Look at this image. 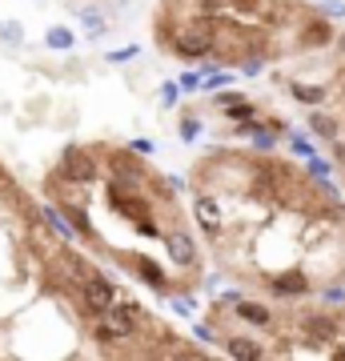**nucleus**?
Returning a JSON list of instances; mask_svg holds the SVG:
<instances>
[{
  "mask_svg": "<svg viewBox=\"0 0 345 361\" xmlns=\"http://www.w3.org/2000/svg\"><path fill=\"white\" fill-rule=\"evenodd\" d=\"M101 157L97 149H85V145H68L61 153V165L52 173L49 185H92L97 173H101Z\"/></svg>",
  "mask_w": 345,
  "mask_h": 361,
  "instance_id": "f257e3e1",
  "label": "nucleus"
},
{
  "mask_svg": "<svg viewBox=\"0 0 345 361\" xmlns=\"http://www.w3.org/2000/svg\"><path fill=\"white\" fill-rule=\"evenodd\" d=\"M73 297L80 301V310L85 313H104L116 301V285L109 281V277H101V273H92L80 289H73Z\"/></svg>",
  "mask_w": 345,
  "mask_h": 361,
  "instance_id": "f03ea898",
  "label": "nucleus"
},
{
  "mask_svg": "<svg viewBox=\"0 0 345 361\" xmlns=\"http://www.w3.org/2000/svg\"><path fill=\"white\" fill-rule=\"evenodd\" d=\"M165 249H169V257H173V265H177V269H189L193 277H197L201 257H197V245H193L189 233H185V229H169L165 233Z\"/></svg>",
  "mask_w": 345,
  "mask_h": 361,
  "instance_id": "7ed1b4c3",
  "label": "nucleus"
},
{
  "mask_svg": "<svg viewBox=\"0 0 345 361\" xmlns=\"http://www.w3.org/2000/svg\"><path fill=\"white\" fill-rule=\"evenodd\" d=\"M193 217L201 221V229L209 233V237H217L221 225H225V217H221V205H217L209 193H197V197H193Z\"/></svg>",
  "mask_w": 345,
  "mask_h": 361,
  "instance_id": "20e7f679",
  "label": "nucleus"
},
{
  "mask_svg": "<svg viewBox=\"0 0 345 361\" xmlns=\"http://www.w3.org/2000/svg\"><path fill=\"white\" fill-rule=\"evenodd\" d=\"M301 337L313 345H329V341H337V325L325 313H309V317H301Z\"/></svg>",
  "mask_w": 345,
  "mask_h": 361,
  "instance_id": "39448f33",
  "label": "nucleus"
},
{
  "mask_svg": "<svg viewBox=\"0 0 345 361\" xmlns=\"http://www.w3.org/2000/svg\"><path fill=\"white\" fill-rule=\"evenodd\" d=\"M237 317H245L249 325H261V329H269V325H273L269 305H257V301H237Z\"/></svg>",
  "mask_w": 345,
  "mask_h": 361,
  "instance_id": "423d86ee",
  "label": "nucleus"
},
{
  "mask_svg": "<svg viewBox=\"0 0 345 361\" xmlns=\"http://www.w3.org/2000/svg\"><path fill=\"white\" fill-rule=\"evenodd\" d=\"M225 349H229L233 357H241V361H253V357H265V349L257 345L253 337H225Z\"/></svg>",
  "mask_w": 345,
  "mask_h": 361,
  "instance_id": "0eeeda50",
  "label": "nucleus"
},
{
  "mask_svg": "<svg viewBox=\"0 0 345 361\" xmlns=\"http://www.w3.org/2000/svg\"><path fill=\"white\" fill-rule=\"evenodd\" d=\"M80 28H85L89 37H104V32H109L104 8H97V4H89V8H80Z\"/></svg>",
  "mask_w": 345,
  "mask_h": 361,
  "instance_id": "6e6552de",
  "label": "nucleus"
},
{
  "mask_svg": "<svg viewBox=\"0 0 345 361\" xmlns=\"http://www.w3.org/2000/svg\"><path fill=\"white\" fill-rule=\"evenodd\" d=\"M309 285L301 273H285V277H273V293H282V297H301Z\"/></svg>",
  "mask_w": 345,
  "mask_h": 361,
  "instance_id": "1a4fd4ad",
  "label": "nucleus"
},
{
  "mask_svg": "<svg viewBox=\"0 0 345 361\" xmlns=\"http://www.w3.org/2000/svg\"><path fill=\"white\" fill-rule=\"evenodd\" d=\"M40 217L52 225V233H61V241H77V229L68 225V217H64V213H56L52 205H44V209H40Z\"/></svg>",
  "mask_w": 345,
  "mask_h": 361,
  "instance_id": "9d476101",
  "label": "nucleus"
},
{
  "mask_svg": "<svg viewBox=\"0 0 345 361\" xmlns=\"http://www.w3.org/2000/svg\"><path fill=\"white\" fill-rule=\"evenodd\" d=\"M44 44H49V49H56V52H68L73 44H77V37H73L64 25H52L49 32H44Z\"/></svg>",
  "mask_w": 345,
  "mask_h": 361,
  "instance_id": "9b49d317",
  "label": "nucleus"
},
{
  "mask_svg": "<svg viewBox=\"0 0 345 361\" xmlns=\"http://www.w3.org/2000/svg\"><path fill=\"white\" fill-rule=\"evenodd\" d=\"M309 129L325 137V141H337V121H329L325 113H309Z\"/></svg>",
  "mask_w": 345,
  "mask_h": 361,
  "instance_id": "f8f14e48",
  "label": "nucleus"
},
{
  "mask_svg": "<svg viewBox=\"0 0 345 361\" xmlns=\"http://www.w3.org/2000/svg\"><path fill=\"white\" fill-rule=\"evenodd\" d=\"M329 25H325V20H317V25H309L305 32H301V44H329Z\"/></svg>",
  "mask_w": 345,
  "mask_h": 361,
  "instance_id": "ddd939ff",
  "label": "nucleus"
},
{
  "mask_svg": "<svg viewBox=\"0 0 345 361\" xmlns=\"http://www.w3.org/2000/svg\"><path fill=\"white\" fill-rule=\"evenodd\" d=\"M229 73H225V68H209V77H201V89H209V92H217V89H225V85H229Z\"/></svg>",
  "mask_w": 345,
  "mask_h": 361,
  "instance_id": "4468645a",
  "label": "nucleus"
},
{
  "mask_svg": "<svg viewBox=\"0 0 345 361\" xmlns=\"http://www.w3.org/2000/svg\"><path fill=\"white\" fill-rule=\"evenodd\" d=\"M177 133H181V141H197V133H201V121H197V116H185Z\"/></svg>",
  "mask_w": 345,
  "mask_h": 361,
  "instance_id": "2eb2a0df",
  "label": "nucleus"
},
{
  "mask_svg": "<svg viewBox=\"0 0 345 361\" xmlns=\"http://www.w3.org/2000/svg\"><path fill=\"white\" fill-rule=\"evenodd\" d=\"M293 97H297V101H305V104H317L325 92H321V89H305V85H293Z\"/></svg>",
  "mask_w": 345,
  "mask_h": 361,
  "instance_id": "dca6fc26",
  "label": "nucleus"
},
{
  "mask_svg": "<svg viewBox=\"0 0 345 361\" xmlns=\"http://www.w3.org/2000/svg\"><path fill=\"white\" fill-rule=\"evenodd\" d=\"M0 40H8V44H20V40H25V32H20V25H0Z\"/></svg>",
  "mask_w": 345,
  "mask_h": 361,
  "instance_id": "f3484780",
  "label": "nucleus"
},
{
  "mask_svg": "<svg viewBox=\"0 0 345 361\" xmlns=\"http://www.w3.org/2000/svg\"><path fill=\"white\" fill-rule=\"evenodd\" d=\"M181 89L197 92V89H201V73H185V77H181Z\"/></svg>",
  "mask_w": 345,
  "mask_h": 361,
  "instance_id": "a211bd4d",
  "label": "nucleus"
},
{
  "mask_svg": "<svg viewBox=\"0 0 345 361\" xmlns=\"http://www.w3.org/2000/svg\"><path fill=\"white\" fill-rule=\"evenodd\" d=\"M137 56V49H116V52H109V61L113 65H125V61H133Z\"/></svg>",
  "mask_w": 345,
  "mask_h": 361,
  "instance_id": "6ab92c4d",
  "label": "nucleus"
},
{
  "mask_svg": "<svg viewBox=\"0 0 345 361\" xmlns=\"http://www.w3.org/2000/svg\"><path fill=\"white\" fill-rule=\"evenodd\" d=\"M133 153H137V157H149V153H153V141H149V137H137V141H133Z\"/></svg>",
  "mask_w": 345,
  "mask_h": 361,
  "instance_id": "aec40b11",
  "label": "nucleus"
},
{
  "mask_svg": "<svg viewBox=\"0 0 345 361\" xmlns=\"http://www.w3.org/2000/svg\"><path fill=\"white\" fill-rule=\"evenodd\" d=\"M161 104H177V85H161Z\"/></svg>",
  "mask_w": 345,
  "mask_h": 361,
  "instance_id": "412c9836",
  "label": "nucleus"
},
{
  "mask_svg": "<svg viewBox=\"0 0 345 361\" xmlns=\"http://www.w3.org/2000/svg\"><path fill=\"white\" fill-rule=\"evenodd\" d=\"M173 310H177V313H193V297H173Z\"/></svg>",
  "mask_w": 345,
  "mask_h": 361,
  "instance_id": "4be33fe9",
  "label": "nucleus"
},
{
  "mask_svg": "<svg viewBox=\"0 0 345 361\" xmlns=\"http://www.w3.org/2000/svg\"><path fill=\"white\" fill-rule=\"evenodd\" d=\"M293 149H297V153H301V157H309V153H313V149H309V141H305V137H293Z\"/></svg>",
  "mask_w": 345,
  "mask_h": 361,
  "instance_id": "5701e85b",
  "label": "nucleus"
},
{
  "mask_svg": "<svg viewBox=\"0 0 345 361\" xmlns=\"http://www.w3.org/2000/svg\"><path fill=\"white\" fill-rule=\"evenodd\" d=\"M325 13H329L333 20H337V16H345V4H325Z\"/></svg>",
  "mask_w": 345,
  "mask_h": 361,
  "instance_id": "b1692460",
  "label": "nucleus"
},
{
  "mask_svg": "<svg viewBox=\"0 0 345 361\" xmlns=\"http://www.w3.org/2000/svg\"><path fill=\"white\" fill-rule=\"evenodd\" d=\"M333 157H337V161L345 165V141H333Z\"/></svg>",
  "mask_w": 345,
  "mask_h": 361,
  "instance_id": "393cba45",
  "label": "nucleus"
}]
</instances>
